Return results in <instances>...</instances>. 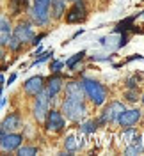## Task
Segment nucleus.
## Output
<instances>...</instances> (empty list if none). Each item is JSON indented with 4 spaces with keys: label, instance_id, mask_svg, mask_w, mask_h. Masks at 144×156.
<instances>
[{
    "label": "nucleus",
    "instance_id": "nucleus-1",
    "mask_svg": "<svg viewBox=\"0 0 144 156\" xmlns=\"http://www.w3.org/2000/svg\"><path fill=\"white\" fill-rule=\"evenodd\" d=\"M82 85H84V90L87 92V96L91 98V101H93L94 105L100 107V105L105 103L107 90H105V87H103L102 83H98V82H94V80H84Z\"/></svg>",
    "mask_w": 144,
    "mask_h": 156
},
{
    "label": "nucleus",
    "instance_id": "nucleus-2",
    "mask_svg": "<svg viewBox=\"0 0 144 156\" xmlns=\"http://www.w3.org/2000/svg\"><path fill=\"white\" fill-rule=\"evenodd\" d=\"M86 107L82 103V99H66L62 103V114L66 115V119L69 121H80L86 115Z\"/></svg>",
    "mask_w": 144,
    "mask_h": 156
},
{
    "label": "nucleus",
    "instance_id": "nucleus-3",
    "mask_svg": "<svg viewBox=\"0 0 144 156\" xmlns=\"http://www.w3.org/2000/svg\"><path fill=\"white\" fill-rule=\"evenodd\" d=\"M36 105H34V115L38 121H45V117L48 114V103H50V96H48V90L41 89L38 94H36Z\"/></svg>",
    "mask_w": 144,
    "mask_h": 156
},
{
    "label": "nucleus",
    "instance_id": "nucleus-4",
    "mask_svg": "<svg viewBox=\"0 0 144 156\" xmlns=\"http://www.w3.org/2000/svg\"><path fill=\"white\" fill-rule=\"evenodd\" d=\"M123 112H125V105L114 101V103H110V105L105 108V112L100 117V122H114V121L119 119V115H121Z\"/></svg>",
    "mask_w": 144,
    "mask_h": 156
},
{
    "label": "nucleus",
    "instance_id": "nucleus-5",
    "mask_svg": "<svg viewBox=\"0 0 144 156\" xmlns=\"http://www.w3.org/2000/svg\"><path fill=\"white\" fill-rule=\"evenodd\" d=\"M50 14V0H34V18L38 23L45 25Z\"/></svg>",
    "mask_w": 144,
    "mask_h": 156
},
{
    "label": "nucleus",
    "instance_id": "nucleus-6",
    "mask_svg": "<svg viewBox=\"0 0 144 156\" xmlns=\"http://www.w3.org/2000/svg\"><path fill=\"white\" fill-rule=\"evenodd\" d=\"M21 140H23V136L18 135V133H4V135L0 136V147L4 149V151H14V149H18L20 144H21Z\"/></svg>",
    "mask_w": 144,
    "mask_h": 156
},
{
    "label": "nucleus",
    "instance_id": "nucleus-7",
    "mask_svg": "<svg viewBox=\"0 0 144 156\" xmlns=\"http://www.w3.org/2000/svg\"><path fill=\"white\" fill-rule=\"evenodd\" d=\"M139 119H141V110H139V108H134V110H125V112L119 115L117 121H119V124L123 128H132Z\"/></svg>",
    "mask_w": 144,
    "mask_h": 156
},
{
    "label": "nucleus",
    "instance_id": "nucleus-8",
    "mask_svg": "<svg viewBox=\"0 0 144 156\" xmlns=\"http://www.w3.org/2000/svg\"><path fill=\"white\" fill-rule=\"evenodd\" d=\"M45 119H46V128L50 131H61L64 128V117L61 115L59 112H55V110L48 112Z\"/></svg>",
    "mask_w": 144,
    "mask_h": 156
},
{
    "label": "nucleus",
    "instance_id": "nucleus-9",
    "mask_svg": "<svg viewBox=\"0 0 144 156\" xmlns=\"http://www.w3.org/2000/svg\"><path fill=\"white\" fill-rule=\"evenodd\" d=\"M84 18H86V7L82 5L80 0H77V4L69 9L66 20H68V23H78V21H82Z\"/></svg>",
    "mask_w": 144,
    "mask_h": 156
},
{
    "label": "nucleus",
    "instance_id": "nucleus-10",
    "mask_svg": "<svg viewBox=\"0 0 144 156\" xmlns=\"http://www.w3.org/2000/svg\"><path fill=\"white\" fill-rule=\"evenodd\" d=\"M14 37L18 39L20 43H29L34 37V32H32V27L29 23H20L18 27L14 29Z\"/></svg>",
    "mask_w": 144,
    "mask_h": 156
},
{
    "label": "nucleus",
    "instance_id": "nucleus-11",
    "mask_svg": "<svg viewBox=\"0 0 144 156\" xmlns=\"http://www.w3.org/2000/svg\"><path fill=\"white\" fill-rule=\"evenodd\" d=\"M43 89V76H32L25 82V92L36 96L39 90Z\"/></svg>",
    "mask_w": 144,
    "mask_h": 156
},
{
    "label": "nucleus",
    "instance_id": "nucleus-12",
    "mask_svg": "<svg viewBox=\"0 0 144 156\" xmlns=\"http://www.w3.org/2000/svg\"><path fill=\"white\" fill-rule=\"evenodd\" d=\"M0 128H2L6 133L18 129V128H20V115H18V114H9V115H7L6 119H4V121H2Z\"/></svg>",
    "mask_w": 144,
    "mask_h": 156
},
{
    "label": "nucleus",
    "instance_id": "nucleus-13",
    "mask_svg": "<svg viewBox=\"0 0 144 156\" xmlns=\"http://www.w3.org/2000/svg\"><path fill=\"white\" fill-rule=\"evenodd\" d=\"M66 96L68 99H82L84 98V90L77 82H69L66 85Z\"/></svg>",
    "mask_w": 144,
    "mask_h": 156
},
{
    "label": "nucleus",
    "instance_id": "nucleus-14",
    "mask_svg": "<svg viewBox=\"0 0 144 156\" xmlns=\"http://www.w3.org/2000/svg\"><path fill=\"white\" fill-rule=\"evenodd\" d=\"M9 37H11V25H9V21H7V18L0 16V46L7 44Z\"/></svg>",
    "mask_w": 144,
    "mask_h": 156
},
{
    "label": "nucleus",
    "instance_id": "nucleus-15",
    "mask_svg": "<svg viewBox=\"0 0 144 156\" xmlns=\"http://www.w3.org/2000/svg\"><path fill=\"white\" fill-rule=\"evenodd\" d=\"M61 87H62V78L61 76H54V78H50V82H48V96L50 98H54L55 94H57L59 90H61Z\"/></svg>",
    "mask_w": 144,
    "mask_h": 156
},
{
    "label": "nucleus",
    "instance_id": "nucleus-16",
    "mask_svg": "<svg viewBox=\"0 0 144 156\" xmlns=\"http://www.w3.org/2000/svg\"><path fill=\"white\" fill-rule=\"evenodd\" d=\"M52 2V12H54V18L59 20L64 12V0H50Z\"/></svg>",
    "mask_w": 144,
    "mask_h": 156
},
{
    "label": "nucleus",
    "instance_id": "nucleus-17",
    "mask_svg": "<svg viewBox=\"0 0 144 156\" xmlns=\"http://www.w3.org/2000/svg\"><path fill=\"white\" fill-rule=\"evenodd\" d=\"M64 144H66V149L69 151V153L77 151L78 147L82 146V142H80V140H78V138H77L75 135H69V136L66 138V142H64Z\"/></svg>",
    "mask_w": 144,
    "mask_h": 156
},
{
    "label": "nucleus",
    "instance_id": "nucleus-18",
    "mask_svg": "<svg viewBox=\"0 0 144 156\" xmlns=\"http://www.w3.org/2000/svg\"><path fill=\"white\" fill-rule=\"evenodd\" d=\"M18 154H20V156L38 154V149H36V147H18Z\"/></svg>",
    "mask_w": 144,
    "mask_h": 156
},
{
    "label": "nucleus",
    "instance_id": "nucleus-19",
    "mask_svg": "<svg viewBox=\"0 0 144 156\" xmlns=\"http://www.w3.org/2000/svg\"><path fill=\"white\" fill-rule=\"evenodd\" d=\"M134 20H135V16H130V18H126L125 21H121L117 27H116V32H121V30H126V29H130L128 25H132L134 23Z\"/></svg>",
    "mask_w": 144,
    "mask_h": 156
},
{
    "label": "nucleus",
    "instance_id": "nucleus-20",
    "mask_svg": "<svg viewBox=\"0 0 144 156\" xmlns=\"http://www.w3.org/2000/svg\"><path fill=\"white\" fill-rule=\"evenodd\" d=\"M142 149H144V144H142V142H141L139 146L135 144V146H130V147H126L125 154H128V156H130V154H139V153H141Z\"/></svg>",
    "mask_w": 144,
    "mask_h": 156
},
{
    "label": "nucleus",
    "instance_id": "nucleus-21",
    "mask_svg": "<svg viewBox=\"0 0 144 156\" xmlns=\"http://www.w3.org/2000/svg\"><path fill=\"white\" fill-rule=\"evenodd\" d=\"M84 55H86V51H80V53H77V55H75L73 58H69V60H68V62H66V66H68V68H71V69H73V68H75V64H77L78 60H80V58L84 57Z\"/></svg>",
    "mask_w": 144,
    "mask_h": 156
},
{
    "label": "nucleus",
    "instance_id": "nucleus-22",
    "mask_svg": "<svg viewBox=\"0 0 144 156\" xmlns=\"http://www.w3.org/2000/svg\"><path fill=\"white\" fill-rule=\"evenodd\" d=\"M7 44H9V48H11V50H18L21 43H20L18 39L14 37V36H13V37H9V41H7Z\"/></svg>",
    "mask_w": 144,
    "mask_h": 156
},
{
    "label": "nucleus",
    "instance_id": "nucleus-23",
    "mask_svg": "<svg viewBox=\"0 0 144 156\" xmlns=\"http://www.w3.org/2000/svg\"><path fill=\"white\" fill-rule=\"evenodd\" d=\"M94 129H96L94 122H86V124L82 126V131H84V133H91V131H94Z\"/></svg>",
    "mask_w": 144,
    "mask_h": 156
},
{
    "label": "nucleus",
    "instance_id": "nucleus-24",
    "mask_svg": "<svg viewBox=\"0 0 144 156\" xmlns=\"http://www.w3.org/2000/svg\"><path fill=\"white\" fill-rule=\"evenodd\" d=\"M52 55H54V51H46V53H43V57H39L38 60L34 62V66H36V64H41V62H45V60H46V58H50Z\"/></svg>",
    "mask_w": 144,
    "mask_h": 156
},
{
    "label": "nucleus",
    "instance_id": "nucleus-25",
    "mask_svg": "<svg viewBox=\"0 0 144 156\" xmlns=\"http://www.w3.org/2000/svg\"><path fill=\"white\" fill-rule=\"evenodd\" d=\"M61 68H62V62H59V60H57V62H54V64L50 66V69H52L54 73H57V71H59Z\"/></svg>",
    "mask_w": 144,
    "mask_h": 156
},
{
    "label": "nucleus",
    "instance_id": "nucleus-26",
    "mask_svg": "<svg viewBox=\"0 0 144 156\" xmlns=\"http://www.w3.org/2000/svg\"><path fill=\"white\" fill-rule=\"evenodd\" d=\"M45 36H46V34H39V36H36V37H32V43H34V44H39L41 39L45 37Z\"/></svg>",
    "mask_w": 144,
    "mask_h": 156
},
{
    "label": "nucleus",
    "instance_id": "nucleus-27",
    "mask_svg": "<svg viewBox=\"0 0 144 156\" xmlns=\"http://www.w3.org/2000/svg\"><path fill=\"white\" fill-rule=\"evenodd\" d=\"M126 98H128L130 101H135V99H137V98H135V94H134V92H128V96H126Z\"/></svg>",
    "mask_w": 144,
    "mask_h": 156
},
{
    "label": "nucleus",
    "instance_id": "nucleus-28",
    "mask_svg": "<svg viewBox=\"0 0 144 156\" xmlns=\"http://www.w3.org/2000/svg\"><path fill=\"white\" fill-rule=\"evenodd\" d=\"M14 80H16V75H11V76H9V80H7V83H13Z\"/></svg>",
    "mask_w": 144,
    "mask_h": 156
},
{
    "label": "nucleus",
    "instance_id": "nucleus-29",
    "mask_svg": "<svg viewBox=\"0 0 144 156\" xmlns=\"http://www.w3.org/2000/svg\"><path fill=\"white\" fill-rule=\"evenodd\" d=\"M2 58H4V51H2V50H0V60H2Z\"/></svg>",
    "mask_w": 144,
    "mask_h": 156
},
{
    "label": "nucleus",
    "instance_id": "nucleus-30",
    "mask_svg": "<svg viewBox=\"0 0 144 156\" xmlns=\"http://www.w3.org/2000/svg\"><path fill=\"white\" fill-rule=\"evenodd\" d=\"M71 2H77V0H71Z\"/></svg>",
    "mask_w": 144,
    "mask_h": 156
},
{
    "label": "nucleus",
    "instance_id": "nucleus-31",
    "mask_svg": "<svg viewBox=\"0 0 144 156\" xmlns=\"http://www.w3.org/2000/svg\"><path fill=\"white\" fill-rule=\"evenodd\" d=\"M142 101H144V96H142Z\"/></svg>",
    "mask_w": 144,
    "mask_h": 156
}]
</instances>
